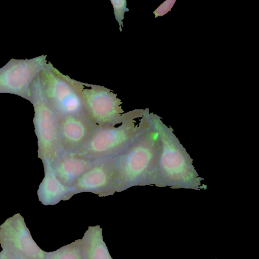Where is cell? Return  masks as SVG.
<instances>
[{"instance_id": "1", "label": "cell", "mask_w": 259, "mask_h": 259, "mask_svg": "<svg viewBox=\"0 0 259 259\" xmlns=\"http://www.w3.org/2000/svg\"><path fill=\"white\" fill-rule=\"evenodd\" d=\"M156 115L150 127L131 144L116 159V192L155 183L157 174Z\"/></svg>"}, {"instance_id": "2", "label": "cell", "mask_w": 259, "mask_h": 259, "mask_svg": "<svg viewBox=\"0 0 259 259\" xmlns=\"http://www.w3.org/2000/svg\"><path fill=\"white\" fill-rule=\"evenodd\" d=\"M152 116L149 109H140L123 121L98 127L74 153L93 161L117 156L150 127Z\"/></svg>"}, {"instance_id": "3", "label": "cell", "mask_w": 259, "mask_h": 259, "mask_svg": "<svg viewBox=\"0 0 259 259\" xmlns=\"http://www.w3.org/2000/svg\"><path fill=\"white\" fill-rule=\"evenodd\" d=\"M30 95L34 110L33 123L38 140V157L42 161L51 162L62 152L58 119L47 99L40 73L31 84Z\"/></svg>"}, {"instance_id": "4", "label": "cell", "mask_w": 259, "mask_h": 259, "mask_svg": "<svg viewBox=\"0 0 259 259\" xmlns=\"http://www.w3.org/2000/svg\"><path fill=\"white\" fill-rule=\"evenodd\" d=\"M40 76L48 103L58 117L79 116L89 118L73 79L62 74L50 62L40 72Z\"/></svg>"}, {"instance_id": "5", "label": "cell", "mask_w": 259, "mask_h": 259, "mask_svg": "<svg viewBox=\"0 0 259 259\" xmlns=\"http://www.w3.org/2000/svg\"><path fill=\"white\" fill-rule=\"evenodd\" d=\"M89 117L98 127L120 122L132 116L140 109L124 113L122 102L117 94L100 85L82 82L74 79Z\"/></svg>"}, {"instance_id": "6", "label": "cell", "mask_w": 259, "mask_h": 259, "mask_svg": "<svg viewBox=\"0 0 259 259\" xmlns=\"http://www.w3.org/2000/svg\"><path fill=\"white\" fill-rule=\"evenodd\" d=\"M47 55L30 59H11L0 68V93L18 95L30 101V87L47 64Z\"/></svg>"}, {"instance_id": "7", "label": "cell", "mask_w": 259, "mask_h": 259, "mask_svg": "<svg viewBox=\"0 0 259 259\" xmlns=\"http://www.w3.org/2000/svg\"><path fill=\"white\" fill-rule=\"evenodd\" d=\"M0 244L3 250L15 259H45L46 251L34 241L19 213L7 219L1 225Z\"/></svg>"}, {"instance_id": "8", "label": "cell", "mask_w": 259, "mask_h": 259, "mask_svg": "<svg viewBox=\"0 0 259 259\" xmlns=\"http://www.w3.org/2000/svg\"><path fill=\"white\" fill-rule=\"evenodd\" d=\"M116 159L115 156L95 160L91 167L72 187L74 194L90 192L105 197L117 192Z\"/></svg>"}, {"instance_id": "9", "label": "cell", "mask_w": 259, "mask_h": 259, "mask_svg": "<svg viewBox=\"0 0 259 259\" xmlns=\"http://www.w3.org/2000/svg\"><path fill=\"white\" fill-rule=\"evenodd\" d=\"M62 152L74 153L82 147L98 127L88 117H58Z\"/></svg>"}, {"instance_id": "10", "label": "cell", "mask_w": 259, "mask_h": 259, "mask_svg": "<svg viewBox=\"0 0 259 259\" xmlns=\"http://www.w3.org/2000/svg\"><path fill=\"white\" fill-rule=\"evenodd\" d=\"M94 161L75 153L61 152L50 164L59 181L72 188L91 167Z\"/></svg>"}, {"instance_id": "11", "label": "cell", "mask_w": 259, "mask_h": 259, "mask_svg": "<svg viewBox=\"0 0 259 259\" xmlns=\"http://www.w3.org/2000/svg\"><path fill=\"white\" fill-rule=\"evenodd\" d=\"M42 163L45 177L37 191L38 199L42 204L55 205L61 200H69L75 195L71 188L64 186L57 179L50 162L44 160Z\"/></svg>"}, {"instance_id": "12", "label": "cell", "mask_w": 259, "mask_h": 259, "mask_svg": "<svg viewBox=\"0 0 259 259\" xmlns=\"http://www.w3.org/2000/svg\"><path fill=\"white\" fill-rule=\"evenodd\" d=\"M99 225L89 226L82 239L83 259H113L111 256Z\"/></svg>"}, {"instance_id": "13", "label": "cell", "mask_w": 259, "mask_h": 259, "mask_svg": "<svg viewBox=\"0 0 259 259\" xmlns=\"http://www.w3.org/2000/svg\"><path fill=\"white\" fill-rule=\"evenodd\" d=\"M45 259H83L82 239H77L55 251L46 252Z\"/></svg>"}, {"instance_id": "14", "label": "cell", "mask_w": 259, "mask_h": 259, "mask_svg": "<svg viewBox=\"0 0 259 259\" xmlns=\"http://www.w3.org/2000/svg\"><path fill=\"white\" fill-rule=\"evenodd\" d=\"M110 2L113 6L115 18L119 24V29L121 32L124 14L126 12L129 11V9L126 7V1L110 0Z\"/></svg>"}, {"instance_id": "15", "label": "cell", "mask_w": 259, "mask_h": 259, "mask_svg": "<svg viewBox=\"0 0 259 259\" xmlns=\"http://www.w3.org/2000/svg\"><path fill=\"white\" fill-rule=\"evenodd\" d=\"M0 253V259H15L11 254L4 251L3 250Z\"/></svg>"}, {"instance_id": "16", "label": "cell", "mask_w": 259, "mask_h": 259, "mask_svg": "<svg viewBox=\"0 0 259 259\" xmlns=\"http://www.w3.org/2000/svg\"><path fill=\"white\" fill-rule=\"evenodd\" d=\"M0 254H1V253H0Z\"/></svg>"}]
</instances>
